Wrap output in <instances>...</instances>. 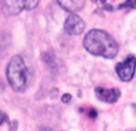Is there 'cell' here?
I'll return each instance as SVG.
<instances>
[{"instance_id":"obj_1","label":"cell","mask_w":136,"mask_h":131,"mask_svg":"<svg viewBox=\"0 0 136 131\" xmlns=\"http://www.w3.org/2000/svg\"><path fill=\"white\" fill-rule=\"evenodd\" d=\"M84 46L91 54L105 58H115L118 54V44L111 36L99 29H93L86 34Z\"/></svg>"},{"instance_id":"obj_2","label":"cell","mask_w":136,"mask_h":131,"mask_svg":"<svg viewBox=\"0 0 136 131\" xmlns=\"http://www.w3.org/2000/svg\"><path fill=\"white\" fill-rule=\"evenodd\" d=\"M6 76L16 92H24L27 85V68L22 56H13L6 68Z\"/></svg>"},{"instance_id":"obj_3","label":"cell","mask_w":136,"mask_h":131,"mask_svg":"<svg viewBox=\"0 0 136 131\" xmlns=\"http://www.w3.org/2000/svg\"><path fill=\"white\" fill-rule=\"evenodd\" d=\"M41 0H1V8L6 15H17L22 11H30Z\"/></svg>"},{"instance_id":"obj_4","label":"cell","mask_w":136,"mask_h":131,"mask_svg":"<svg viewBox=\"0 0 136 131\" xmlns=\"http://www.w3.org/2000/svg\"><path fill=\"white\" fill-rule=\"evenodd\" d=\"M136 70V57L129 55L123 62L116 64V73L122 81H130Z\"/></svg>"},{"instance_id":"obj_5","label":"cell","mask_w":136,"mask_h":131,"mask_svg":"<svg viewBox=\"0 0 136 131\" xmlns=\"http://www.w3.org/2000/svg\"><path fill=\"white\" fill-rule=\"evenodd\" d=\"M85 26V22L75 13L69 14L67 17V19L65 20V30L69 35H80L84 32Z\"/></svg>"},{"instance_id":"obj_6","label":"cell","mask_w":136,"mask_h":131,"mask_svg":"<svg viewBox=\"0 0 136 131\" xmlns=\"http://www.w3.org/2000/svg\"><path fill=\"white\" fill-rule=\"evenodd\" d=\"M96 95L99 100L105 101V103H116L119 99L120 91L117 88H101V87H97L96 88Z\"/></svg>"},{"instance_id":"obj_7","label":"cell","mask_w":136,"mask_h":131,"mask_svg":"<svg viewBox=\"0 0 136 131\" xmlns=\"http://www.w3.org/2000/svg\"><path fill=\"white\" fill-rule=\"evenodd\" d=\"M86 0H57L58 5L66 11H69L72 13L81 11L85 6Z\"/></svg>"},{"instance_id":"obj_8","label":"cell","mask_w":136,"mask_h":131,"mask_svg":"<svg viewBox=\"0 0 136 131\" xmlns=\"http://www.w3.org/2000/svg\"><path fill=\"white\" fill-rule=\"evenodd\" d=\"M7 119V117H6V114H5L4 112L1 111V110H0V125H1V124L4 123V120H6Z\"/></svg>"},{"instance_id":"obj_9","label":"cell","mask_w":136,"mask_h":131,"mask_svg":"<svg viewBox=\"0 0 136 131\" xmlns=\"http://www.w3.org/2000/svg\"><path fill=\"white\" fill-rule=\"evenodd\" d=\"M69 100H70V94H68V93L62 96V101L65 104H66V103H69Z\"/></svg>"},{"instance_id":"obj_10","label":"cell","mask_w":136,"mask_h":131,"mask_svg":"<svg viewBox=\"0 0 136 131\" xmlns=\"http://www.w3.org/2000/svg\"><path fill=\"white\" fill-rule=\"evenodd\" d=\"M134 3H135V5H136V0H134Z\"/></svg>"}]
</instances>
